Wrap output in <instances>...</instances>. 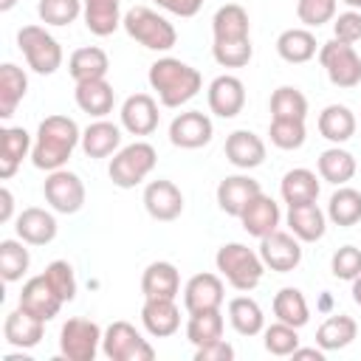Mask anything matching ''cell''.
<instances>
[{
    "label": "cell",
    "mask_w": 361,
    "mask_h": 361,
    "mask_svg": "<svg viewBox=\"0 0 361 361\" xmlns=\"http://www.w3.org/2000/svg\"><path fill=\"white\" fill-rule=\"evenodd\" d=\"M180 290V274L172 262L166 259H158V262H149L141 274V293L144 299L149 296H164V299H175Z\"/></svg>",
    "instance_id": "obj_29"
},
{
    "label": "cell",
    "mask_w": 361,
    "mask_h": 361,
    "mask_svg": "<svg viewBox=\"0 0 361 361\" xmlns=\"http://www.w3.org/2000/svg\"><path fill=\"white\" fill-rule=\"evenodd\" d=\"M17 6V0H0V11H11Z\"/></svg>",
    "instance_id": "obj_56"
},
{
    "label": "cell",
    "mask_w": 361,
    "mask_h": 361,
    "mask_svg": "<svg viewBox=\"0 0 361 361\" xmlns=\"http://www.w3.org/2000/svg\"><path fill=\"white\" fill-rule=\"evenodd\" d=\"M259 180H254L251 175H228L217 183V206L220 212L231 214V217H240L243 209L259 195Z\"/></svg>",
    "instance_id": "obj_19"
},
{
    "label": "cell",
    "mask_w": 361,
    "mask_h": 361,
    "mask_svg": "<svg viewBox=\"0 0 361 361\" xmlns=\"http://www.w3.org/2000/svg\"><path fill=\"white\" fill-rule=\"evenodd\" d=\"M62 305H65V302H62L59 293L48 285V279H45L42 274H39V276H31V279L23 285V290H20V307H23L25 313L42 319V322H51V319L59 313Z\"/></svg>",
    "instance_id": "obj_18"
},
{
    "label": "cell",
    "mask_w": 361,
    "mask_h": 361,
    "mask_svg": "<svg viewBox=\"0 0 361 361\" xmlns=\"http://www.w3.org/2000/svg\"><path fill=\"white\" fill-rule=\"evenodd\" d=\"M234 358V347L223 338L206 344V347H195V361H231Z\"/></svg>",
    "instance_id": "obj_51"
},
{
    "label": "cell",
    "mask_w": 361,
    "mask_h": 361,
    "mask_svg": "<svg viewBox=\"0 0 361 361\" xmlns=\"http://www.w3.org/2000/svg\"><path fill=\"white\" fill-rule=\"evenodd\" d=\"M73 99H76L79 110L93 116V118H104L107 113H113V104H116V93H113V85L107 79L76 82Z\"/></svg>",
    "instance_id": "obj_23"
},
{
    "label": "cell",
    "mask_w": 361,
    "mask_h": 361,
    "mask_svg": "<svg viewBox=\"0 0 361 361\" xmlns=\"http://www.w3.org/2000/svg\"><path fill=\"white\" fill-rule=\"evenodd\" d=\"M155 164H158L155 147L147 144V141H133V144L121 147L113 155V161L107 166V175L118 189H133L155 169Z\"/></svg>",
    "instance_id": "obj_6"
},
{
    "label": "cell",
    "mask_w": 361,
    "mask_h": 361,
    "mask_svg": "<svg viewBox=\"0 0 361 361\" xmlns=\"http://www.w3.org/2000/svg\"><path fill=\"white\" fill-rule=\"evenodd\" d=\"M302 240L290 231H271L259 240V257L265 262V268L276 271V274H288L296 271L302 262Z\"/></svg>",
    "instance_id": "obj_12"
},
{
    "label": "cell",
    "mask_w": 361,
    "mask_h": 361,
    "mask_svg": "<svg viewBox=\"0 0 361 361\" xmlns=\"http://www.w3.org/2000/svg\"><path fill=\"white\" fill-rule=\"evenodd\" d=\"M214 135V127H212V118L200 110H186V113H178L169 124V141L180 149H200L212 141Z\"/></svg>",
    "instance_id": "obj_13"
},
{
    "label": "cell",
    "mask_w": 361,
    "mask_h": 361,
    "mask_svg": "<svg viewBox=\"0 0 361 361\" xmlns=\"http://www.w3.org/2000/svg\"><path fill=\"white\" fill-rule=\"evenodd\" d=\"M68 71L73 76V82H87V79H104L110 71V59L102 48L96 45H85L76 48L68 59Z\"/></svg>",
    "instance_id": "obj_33"
},
{
    "label": "cell",
    "mask_w": 361,
    "mask_h": 361,
    "mask_svg": "<svg viewBox=\"0 0 361 361\" xmlns=\"http://www.w3.org/2000/svg\"><path fill=\"white\" fill-rule=\"evenodd\" d=\"M279 217H282L279 203H276L274 197H268L265 192H259V195H257V197L243 209L240 223H243V228H245L251 237H259V240H262L265 234L276 231Z\"/></svg>",
    "instance_id": "obj_22"
},
{
    "label": "cell",
    "mask_w": 361,
    "mask_h": 361,
    "mask_svg": "<svg viewBox=\"0 0 361 361\" xmlns=\"http://www.w3.org/2000/svg\"><path fill=\"white\" fill-rule=\"evenodd\" d=\"M31 265V254L23 240H3L0 243V276L6 282H20Z\"/></svg>",
    "instance_id": "obj_42"
},
{
    "label": "cell",
    "mask_w": 361,
    "mask_h": 361,
    "mask_svg": "<svg viewBox=\"0 0 361 361\" xmlns=\"http://www.w3.org/2000/svg\"><path fill=\"white\" fill-rule=\"evenodd\" d=\"M262 344L271 355H279V358L293 355V350L299 347V330L285 324V322H276V324L262 330Z\"/></svg>",
    "instance_id": "obj_46"
},
{
    "label": "cell",
    "mask_w": 361,
    "mask_h": 361,
    "mask_svg": "<svg viewBox=\"0 0 361 361\" xmlns=\"http://www.w3.org/2000/svg\"><path fill=\"white\" fill-rule=\"evenodd\" d=\"M17 45L34 73L51 76L62 65V45L42 25H23L17 31Z\"/></svg>",
    "instance_id": "obj_7"
},
{
    "label": "cell",
    "mask_w": 361,
    "mask_h": 361,
    "mask_svg": "<svg viewBox=\"0 0 361 361\" xmlns=\"http://www.w3.org/2000/svg\"><path fill=\"white\" fill-rule=\"evenodd\" d=\"M296 17L307 28H319L336 17V0H296Z\"/></svg>",
    "instance_id": "obj_48"
},
{
    "label": "cell",
    "mask_w": 361,
    "mask_h": 361,
    "mask_svg": "<svg viewBox=\"0 0 361 361\" xmlns=\"http://www.w3.org/2000/svg\"><path fill=\"white\" fill-rule=\"evenodd\" d=\"M214 265L220 271V276L234 288V290H254L262 282L265 274V262L259 257V251L243 245V243H226L217 248L214 254Z\"/></svg>",
    "instance_id": "obj_4"
},
{
    "label": "cell",
    "mask_w": 361,
    "mask_h": 361,
    "mask_svg": "<svg viewBox=\"0 0 361 361\" xmlns=\"http://www.w3.org/2000/svg\"><path fill=\"white\" fill-rule=\"evenodd\" d=\"M164 11L178 14V17H195L203 8V0H155Z\"/></svg>",
    "instance_id": "obj_52"
},
{
    "label": "cell",
    "mask_w": 361,
    "mask_h": 361,
    "mask_svg": "<svg viewBox=\"0 0 361 361\" xmlns=\"http://www.w3.org/2000/svg\"><path fill=\"white\" fill-rule=\"evenodd\" d=\"M330 271H333L336 279L353 282V279L361 274V248H355V245H341V248L333 254V259H330Z\"/></svg>",
    "instance_id": "obj_49"
},
{
    "label": "cell",
    "mask_w": 361,
    "mask_h": 361,
    "mask_svg": "<svg viewBox=\"0 0 361 361\" xmlns=\"http://www.w3.org/2000/svg\"><path fill=\"white\" fill-rule=\"evenodd\" d=\"M226 158L237 169H254L265 161V141L251 130H234L226 138Z\"/></svg>",
    "instance_id": "obj_25"
},
{
    "label": "cell",
    "mask_w": 361,
    "mask_h": 361,
    "mask_svg": "<svg viewBox=\"0 0 361 361\" xmlns=\"http://www.w3.org/2000/svg\"><path fill=\"white\" fill-rule=\"evenodd\" d=\"M121 25H124L130 39H135L138 45H144L149 51H169L178 42L175 25L166 17H161L158 11L147 8V6H133L124 14Z\"/></svg>",
    "instance_id": "obj_5"
},
{
    "label": "cell",
    "mask_w": 361,
    "mask_h": 361,
    "mask_svg": "<svg viewBox=\"0 0 361 361\" xmlns=\"http://www.w3.org/2000/svg\"><path fill=\"white\" fill-rule=\"evenodd\" d=\"M42 276H45L48 285L59 293L62 302H71V299L76 296V276H73V268H71L68 259H54V262H48L45 271H42Z\"/></svg>",
    "instance_id": "obj_47"
},
{
    "label": "cell",
    "mask_w": 361,
    "mask_h": 361,
    "mask_svg": "<svg viewBox=\"0 0 361 361\" xmlns=\"http://www.w3.org/2000/svg\"><path fill=\"white\" fill-rule=\"evenodd\" d=\"M353 302H355V305H361V274L353 279Z\"/></svg>",
    "instance_id": "obj_55"
},
{
    "label": "cell",
    "mask_w": 361,
    "mask_h": 361,
    "mask_svg": "<svg viewBox=\"0 0 361 361\" xmlns=\"http://www.w3.org/2000/svg\"><path fill=\"white\" fill-rule=\"evenodd\" d=\"M102 353L110 361H152L155 358V347L130 322H113L104 330Z\"/></svg>",
    "instance_id": "obj_8"
},
{
    "label": "cell",
    "mask_w": 361,
    "mask_h": 361,
    "mask_svg": "<svg viewBox=\"0 0 361 361\" xmlns=\"http://www.w3.org/2000/svg\"><path fill=\"white\" fill-rule=\"evenodd\" d=\"M293 358H316V361H324V350L322 347H296L293 350Z\"/></svg>",
    "instance_id": "obj_54"
},
{
    "label": "cell",
    "mask_w": 361,
    "mask_h": 361,
    "mask_svg": "<svg viewBox=\"0 0 361 361\" xmlns=\"http://www.w3.org/2000/svg\"><path fill=\"white\" fill-rule=\"evenodd\" d=\"M223 279L217 274H195L186 288H183V307L186 313H200V310H217L226 299L223 293Z\"/></svg>",
    "instance_id": "obj_17"
},
{
    "label": "cell",
    "mask_w": 361,
    "mask_h": 361,
    "mask_svg": "<svg viewBox=\"0 0 361 361\" xmlns=\"http://www.w3.org/2000/svg\"><path fill=\"white\" fill-rule=\"evenodd\" d=\"M79 144H82V130L73 118L48 116L37 127L34 147H31V164L37 169H45V172L62 169Z\"/></svg>",
    "instance_id": "obj_2"
},
{
    "label": "cell",
    "mask_w": 361,
    "mask_h": 361,
    "mask_svg": "<svg viewBox=\"0 0 361 361\" xmlns=\"http://www.w3.org/2000/svg\"><path fill=\"white\" fill-rule=\"evenodd\" d=\"M228 322L240 336H257L265 330L262 307L251 296H234L228 302Z\"/></svg>",
    "instance_id": "obj_39"
},
{
    "label": "cell",
    "mask_w": 361,
    "mask_h": 361,
    "mask_svg": "<svg viewBox=\"0 0 361 361\" xmlns=\"http://www.w3.org/2000/svg\"><path fill=\"white\" fill-rule=\"evenodd\" d=\"M42 195H45L48 206L59 214H76L85 206V183L76 172H71L65 166L48 172L45 183H42Z\"/></svg>",
    "instance_id": "obj_11"
},
{
    "label": "cell",
    "mask_w": 361,
    "mask_h": 361,
    "mask_svg": "<svg viewBox=\"0 0 361 361\" xmlns=\"http://www.w3.org/2000/svg\"><path fill=\"white\" fill-rule=\"evenodd\" d=\"M141 324H144L147 333L155 336V338H166V336L178 333V327H180V310H178L175 299H164V296H149V299H144Z\"/></svg>",
    "instance_id": "obj_21"
},
{
    "label": "cell",
    "mask_w": 361,
    "mask_h": 361,
    "mask_svg": "<svg viewBox=\"0 0 361 361\" xmlns=\"http://www.w3.org/2000/svg\"><path fill=\"white\" fill-rule=\"evenodd\" d=\"M85 25L96 37H110L121 25V0H85Z\"/></svg>",
    "instance_id": "obj_31"
},
{
    "label": "cell",
    "mask_w": 361,
    "mask_h": 361,
    "mask_svg": "<svg viewBox=\"0 0 361 361\" xmlns=\"http://www.w3.org/2000/svg\"><path fill=\"white\" fill-rule=\"evenodd\" d=\"M102 327L90 319L73 316L59 330V353L68 361H93L102 347Z\"/></svg>",
    "instance_id": "obj_10"
},
{
    "label": "cell",
    "mask_w": 361,
    "mask_h": 361,
    "mask_svg": "<svg viewBox=\"0 0 361 361\" xmlns=\"http://www.w3.org/2000/svg\"><path fill=\"white\" fill-rule=\"evenodd\" d=\"M0 203H3V209H0V223H8L11 214H14V195H11L8 186L0 189Z\"/></svg>",
    "instance_id": "obj_53"
},
{
    "label": "cell",
    "mask_w": 361,
    "mask_h": 361,
    "mask_svg": "<svg viewBox=\"0 0 361 361\" xmlns=\"http://www.w3.org/2000/svg\"><path fill=\"white\" fill-rule=\"evenodd\" d=\"M121 127L130 135H149L158 127V102L149 93H133L121 104Z\"/></svg>",
    "instance_id": "obj_16"
},
{
    "label": "cell",
    "mask_w": 361,
    "mask_h": 361,
    "mask_svg": "<svg viewBox=\"0 0 361 361\" xmlns=\"http://www.w3.org/2000/svg\"><path fill=\"white\" fill-rule=\"evenodd\" d=\"M307 116V99L299 87L282 85L271 93V118H302Z\"/></svg>",
    "instance_id": "obj_43"
},
{
    "label": "cell",
    "mask_w": 361,
    "mask_h": 361,
    "mask_svg": "<svg viewBox=\"0 0 361 361\" xmlns=\"http://www.w3.org/2000/svg\"><path fill=\"white\" fill-rule=\"evenodd\" d=\"M319 133L330 144H344L355 135V116L347 104H327L319 113Z\"/></svg>",
    "instance_id": "obj_35"
},
{
    "label": "cell",
    "mask_w": 361,
    "mask_h": 361,
    "mask_svg": "<svg viewBox=\"0 0 361 361\" xmlns=\"http://www.w3.org/2000/svg\"><path fill=\"white\" fill-rule=\"evenodd\" d=\"M316 166H319V178L327 180V183H333V186H344L347 180H353V175H355V169H358L353 152L341 149L338 144L330 147V149H324V152L319 155Z\"/></svg>",
    "instance_id": "obj_37"
},
{
    "label": "cell",
    "mask_w": 361,
    "mask_h": 361,
    "mask_svg": "<svg viewBox=\"0 0 361 361\" xmlns=\"http://www.w3.org/2000/svg\"><path fill=\"white\" fill-rule=\"evenodd\" d=\"M212 34H214V45H212V56L217 65L223 68H245L254 56V45H251V23H248V11L240 3H226L214 11L212 17Z\"/></svg>",
    "instance_id": "obj_1"
},
{
    "label": "cell",
    "mask_w": 361,
    "mask_h": 361,
    "mask_svg": "<svg viewBox=\"0 0 361 361\" xmlns=\"http://www.w3.org/2000/svg\"><path fill=\"white\" fill-rule=\"evenodd\" d=\"M333 39L338 42H358L361 39V11L350 8L338 17H333Z\"/></svg>",
    "instance_id": "obj_50"
},
{
    "label": "cell",
    "mask_w": 361,
    "mask_h": 361,
    "mask_svg": "<svg viewBox=\"0 0 361 361\" xmlns=\"http://www.w3.org/2000/svg\"><path fill=\"white\" fill-rule=\"evenodd\" d=\"M341 3H347L350 8H361V0H341Z\"/></svg>",
    "instance_id": "obj_57"
},
{
    "label": "cell",
    "mask_w": 361,
    "mask_h": 361,
    "mask_svg": "<svg viewBox=\"0 0 361 361\" xmlns=\"http://www.w3.org/2000/svg\"><path fill=\"white\" fill-rule=\"evenodd\" d=\"M268 135H271V144L279 149H299L307 138V130L302 118H271Z\"/></svg>",
    "instance_id": "obj_45"
},
{
    "label": "cell",
    "mask_w": 361,
    "mask_h": 361,
    "mask_svg": "<svg viewBox=\"0 0 361 361\" xmlns=\"http://www.w3.org/2000/svg\"><path fill=\"white\" fill-rule=\"evenodd\" d=\"M42 333H45V322L37 319V316H31V313H25L23 307H17V310H11V313L6 316L3 336H6V341H8L11 347H17V350H31V347H37V344L42 341Z\"/></svg>",
    "instance_id": "obj_24"
},
{
    "label": "cell",
    "mask_w": 361,
    "mask_h": 361,
    "mask_svg": "<svg viewBox=\"0 0 361 361\" xmlns=\"http://www.w3.org/2000/svg\"><path fill=\"white\" fill-rule=\"evenodd\" d=\"M279 192H282V200H285L288 206L310 203V200L319 197V178H316V172H310V169H305V166L288 169V172L282 175Z\"/></svg>",
    "instance_id": "obj_36"
},
{
    "label": "cell",
    "mask_w": 361,
    "mask_h": 361,
    "mask_svg": "<svg viewBox=\"0 0 361 361\" xmlns=\"http://www.w3.org/2000/svg\"><path fill=\"white\" fill-rule=\"evenodd\" d=\"M355 336H358L355 319L338 313V316H330V319H324V322L319 324V330H316V344H319L324 353H333V350L350 347V344L355 341Z\"/></svg>",
    "instance_id": "obj_30"
},
{
    "label": "cell",
    "mask_w": 361,
    "mask_h": 361,
    "mask_svg": "<svg viewBox=\"0 0 361 361\" xmlns=\"http://www.w3.org/2000/svg\"><path fill=\"white\" fill-rule=\"evenodd\" d=\"M274 316H276V322H285L296 330L305 327L310 319V307H307L305 293L299 288H282L274 296Z\"/></svg>",
    "instance_id": "obj_38"
},
{
    "label": "cell",
    "mask_w": 361,
    "mask_h": 361,
    "mask_svg": "<svg viewBox=\"0 0 361 361\" xmlns=\"http://www.w3.org/2000/svg\"><path fill=\"white\" fill-rule=\"evenodd\" d=\"M245 107V85L243 79L223 73L217 79H212L209 85V110L220 118H234L240 116Z\"/></svg>",
    "instance_id": "obj_15"
},
{
    "label": "cell",
    "mask_w": 361,
    "mask_h": 361,
    "mask_svg": "<svg viewBox=\"0 0 361 361\" xmlns=\"http://www.w3.org/2000/svg\"><path fill=\"white\" fill-rule=\"evenodd\" d=\"M288 228L290 234H296L302 243H316L324 237L327 231V217L324 212L316 206V200L310 203H296L288 206Z\"/></svg>",
    "instance_id": "obj_26"
},
{
    "label": "cell",
    "mask_w": 361,
    "mask_h": 361,
    "mask_svg": "<svg viewBox=\"0 0 361 361\" xmlns=\"http://www.w3.org/2000/svg\"><path fill=\"white\" fill-rule=\"evenodd\" d=\"M31 147H34V141L23 127H3L0 130V178L3 180H8L20 169L23 158L31 152Z\"/></svg>",
    "instance_id": "obj_28"
},
{
    "label": "cell",
    "mask_w": 361,
    "mask_h": 361,
    "mask_svg": "<svg viewBox=\"0 0 361 361\" xmlns=\"http://www.w3.org/2000/svg\"><path fill=\"white\" fill-rule=\"evenodd\" d=\"M223 313L220 307L217 310H200V313H189V322H186V338L195 344V347H206L217 338H223Z\"/></svg>",
    "instance_id": "obj_41"
},
{
    "label": "cell",
    "mask_w": 361,
    "mask_h": 361,
    "mask_svg": "<svg viewBox=\"0 0 361 361\" xmlns=\"http://www.w3.org/2000/svg\"><path fill=\"white\" fill-rule=\"evenodd\" d=\"M276 54L290 62V65H302L310 62L316 56V37L310 28H288L276 37Z\"/></svg>",
    "instance_id": "obj_32"
},
{
    "label": "cell",
    "mask_w": 361,
    "mask_h": 361,
    "mask_svg": "<svg viewBox=\"0 0 361 361\" xmlns=\"http://www.w3.org/2000/svg\"><path fill=\"white\" fill-rule=\"evenodd\" d=\"M85 8V0H39L37 3V14L45 25H71Z\"/></svg>",
    "instance_id": "obj_44"
},
{
    "label": "cell",
    "mask_w": 361,
    "mask_h": 361,
    "mask_svg": "<svg viewBox=\"0 0 361 361\" xmlns=\"http://www.w3.org/2000/svg\"><path fill=\"white\" fill-rule=\"evenodd\" d=\"M14 231L28 245H48V243H54L59 226H56V217L51 212L39 209V206H28V209H23L17 214Z\"/></svg>",
    "instance_id": "obj_20"
},
{
    "label": "cell",
    "mask_w": 361,
    "mask_h": 361,
    "mask_svg": "<svg viewBox=\"0 0 361 361\" xmlns=\"http://www.w3.org/2000/svg\"><path fill=\"white\" fill-rule=\"evenodd\" d=\"M149 87L158 93V102L164 107H180L186 104L189 99L197 96L200 85H203V76L197 68L175 59V56H161L149 65Z\"/></svg>",
    "instance_id": "obj_3"
},
{
    "label": "cell",
    "mask_w": 361,
    "mask_h": 361,
    "mask_svg": "<svg viewBox=\"0 0 361 361\" xmlns=\"http://www.w3.org/2000/svg\"><path fill=\"white\" fill-rule=\"evenodd\" d=\"M144 209L152 220H161V223L178 220L183 212V195L172 180H164V178L149 180L144 189Z\"/></svg>",
    "instance_id": "obj_14"
},
{
    "label": "cell",
    "mask_w": 361,
    "mask_h": 361,
    "mask_svg": "<svg viewBox=\"0 0 361 361\" xmlns=\"http://www.w3.org/2000/svg\"><path fill=\"white\" fill-rule=\"evenodd\" d=\"M28 90V76L14 62L0 65V118H11Z\"/></svg>",
    "instance_id": "obj_34"
},
{
    "label": "cell",
    "mask_w": 361,
    "mask_h": 361,
    "mask_svg": "<svg viewBox=\"0 0 361 361\" xmlns=\"http://www.w3.org/2000/svg\"><path fill=\"white\" fill-rule=\"evenodd\" d=\"M327 217L330 223L341 226V228H350L361 220V192L353 189V186H338L333 195H330V203H327Z\"/></svg>",
    "instance_id": "obj_40"
},
{
    "label": "cell",
    "mask_w": 361,
    "mask_h": 361,
    "mask_svg": "<svg viewBox=\"0 0 361 361\" xmlns=\"http://www.w3.org/2000/svg\"><path fill=\"white\" fill-rule=\"evenodd\" d=\"M319 62L336 87L350 90L361 85V56L350 42H338V39L324 42L319 48Z\"/></svg>",
    "instance_id": "obj_9"
},
{
    "label": "cell",
    "mask_w": 361,
    "mask_h": 361,
    "mask_svg": "<svg viewBox=\"0 0 361 361\" xmlns=\"http://www.w3.org/2000/svg\"><path fill=\"white\" fill-rule=\"evenodd\" d=\"M118 149H121V130L113 121L99 118L82 130V152L87 158H107Z\"/></svg>",
    "instance_id": "obj_27"
}]
</instances>
